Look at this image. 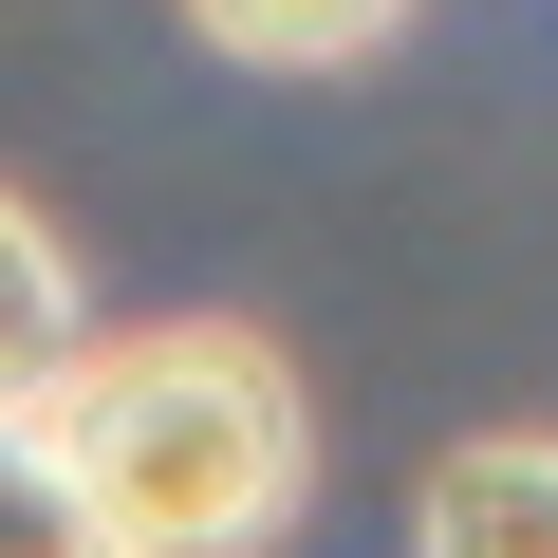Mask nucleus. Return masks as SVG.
I'll use <instances>...</instances> for the list:
<instances>
[{"label":"nucleus","mask_w":558,"mask_h":558,"mask_svg":"<svg viewBox=\"0 0 558 558\" xmlns=\"http://www.w3.org/2000/svg\"><path fill=\"white\" fill-rule=\"evenodd\" d=\"M38 447L75 465V502L131 558H279L299 502H317V391L242 317H131V336H94V373L38 410Z\"/></svg>","instance_id":"1"},{"label":"nucleus","mask_w":558,"mask_h":558,"mask_svg":"<svg viewBox=\"0 0 558 558\" xmlns=\"http://www.w3.org/2000/svg\"><path fill=\"white\" fill-rule=\"evenodd\" d=\"M410 558H558V428H465L410 484Z\"/></svg>","instance_id":"2"},{"label":"nucleus","mask_w":558,"mask_h":558,"mask_svg":"<svg viewBox=\"0 0 558 558\" xmlns=\"http://www.w3.org/2000/svg\"><path fill=\"white\" fill-rule=\"evenodd\" d=\"M94 373V299H75V242L0 186V428H38L57 391Z\"/></svg>","instance_id":"3"},{"label":"nucleus","mask_w":558,"mask_h":558,"mask_svg":"<svg viewBox=\"0 0 558 558\" xmlns=\"http://www.w3.org/2000/svg\"><path fill=\"white\" fill-rule=\"evenodd\" d=\"M168 20L205 57H242V75H354V57L410 38V0H168Z\"/></svg>","instance_id":"4"},{"label":"nucleus","mask_w":558,"mask_h":558,"mask_svg":"<svg viewBox=\"0 0 558 558\" xmlns=\"http://www.w3.org/2000/svg\"><path fill=\"white\" fill-rule=\"evenodd\" d=\"M0 558H131V539L75 502V465H57L38 428H0Z\"/></svg>","instance_id":"5"}]
</instances>
